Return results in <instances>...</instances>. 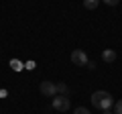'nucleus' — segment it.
<instances>
[{"instance_id":"nucleus-1","label":"nucleus","mask_w":122,"mask_h":114,"mask_svg":"<svg viewBox=\"0 0 122 114\" xmlns=\"http://www.w3.org/2000/svg\"><path fill=\"white\" fill-rule=\"evenodd\" d=\"M92 104H94V108L104 112V110H110L114 106V98L108 92H104V90H98V92L92 94Z\"/></svg>"},{"instance_id":"nucleus-2","label":"nucleus","mask_w":122,"mask_h":114,"mask_svg":"<svg viewBox=\"0 0 122 114\" xmlns=\"http://www.w3.org/2000/svg\"><path fill=\"white\" fill-rule=\"evenodd\" d=\"M51 104H53V108H55L57 112H65V110H69V98L57 94V96H53Z\"/></svg>"},{"instance_id":"nucleus-3","label":"nucleus","mask_w":122,"mask_h":114,"mask_svg":"<svg viewBox=\"0 0 122 114\" xmlns=\"http://www.w3.org/2000/svg\"><path fill=\"white\" fill-rule=\"evenodd\" d=\"M39 90H41V94L47 96V98L57 96V83H55V82H47V79H45V82H41Z\"/></svg>"},{"instance_id":"nucleus-4","label":"nucleus","mask_w":122,"mask_h":114,"mask_svg":"<svg viewBox=\"0 0 122 114\" xmlns=\"http://www.w3.org/2000/svg\"><path fill=\"white\" fill-rule=\"evenodd\" d=\"M87 55H86V51L83 49H73L71 51V63L73 65H87Z\"/></svg>"},{"instance_id":"nucleus-5","label":"nucleus","mask_w":122,"mask_h":114,"mask_svg":"<svg viewBox=\"0 0 122 114\" xmlns=\"http://www.w3.org/2000/svg\"><path fill=\"white\" fill-rule=\"evenodd\" d=\"M102 59H104L106 63H114L116 61V51H114V49H104V51H102Z\"/></svg>"},{"instance_id":"nucleus-6","label":"nucleus","mask_w":122,"mask_h":114,"mask_svg":"<svg viewBox=\"0 0 122 114\" xmlns=\"http://www.w3.org/2000/svg\"><path fill=\"white\" fill-rule=\"evenodd\" d=\"M98 4H100V0H83V6H86L87 10H96Z\"/></svg>"},{"instance_id":"nucleus-7","label":"nucleus","mask_w":122,"mask_h":114,"mask_svg":"<svg viewBox=\"0 0 122 114\" xmlns=\"http://www.w3.org/2000/svg\"><path fill=\"white\" fill-rule=\"evenodd\" d=\"M57 94H61V96H67V94H69V88H67L63 82L57 83Z\"/></svg>"},{"instance_id":"nucleus-8","label":"nucleus","mask_w":122,"mask_h":114,"mask_svg":"<svg viewBox=\"0 0 122 114\" xmlns=\"http://www.w3.org/2000/svg\"><path fill=\"white\" fill-rule=\"evenodd\" d=\"M114 114H122V98L118 102H114Z\"/></svg>"},{"instance_id":"nucleus-9","label":"nucleus","mask_w":122,"mask_h":114,"mask_svg":"<svg viewBox=\"0 0 122 114\" xmlns=\"http://www.w3.org/2000/svg\"><path fill=\"white\" fill-rule=\"evenodd\" d=\"M73 114H90V110L83 108V106H79V108H75V112H73Z\"/></svg>"},{"instance_id":"nucleus-10","label":"nucleus","mask_w":122,"mask_h":114,"mask_svg":"<svg viewBox=\"0 0 122 114\" xmlns=\"http://www.w3.org/2000/svg\"><path fill=\"white\" fill-rule=\"evenodd\" d=\"M100 2H104V4H108V6H116L120 0H100Z\"/></svg>"},{"instance_id":"nucleus-11","label":"nucleus","mask_w":122,"mask_h":114,"mask_svg":"<svg viewBox=\"0 0 122 114\" xmlns=\"http://www.w3.org/2000/svg\"><path fill=\"white\" fill-rule=\"evenodd\" d=\"M102 114H114V112H110V110H104V112H102Z\"/></svg>"}]
</instances>
